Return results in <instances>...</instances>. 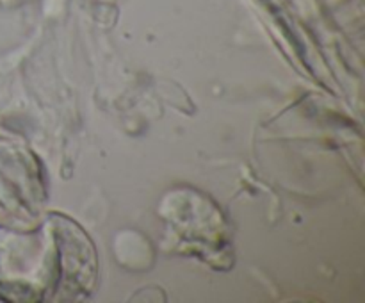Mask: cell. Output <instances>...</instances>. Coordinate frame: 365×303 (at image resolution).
I'll return each mask as SVG.
<instances>
[{
    "mask_svg": "<svg viewBox=\"0 0 365 303\" xmlns=\"http://www.w3.org/2000/svg\"><path fill=\"white\" fill-rule=\"evenodd\" d=\"M96 248L75 221L46 216L34 228L0 225V299L77 302L95 289Z\"/></svg>",
    "mask_w": 365,
    "mask_h": 303,
    "instance_id": "cell-1",
    "label": "cell"
}]
</instances>
